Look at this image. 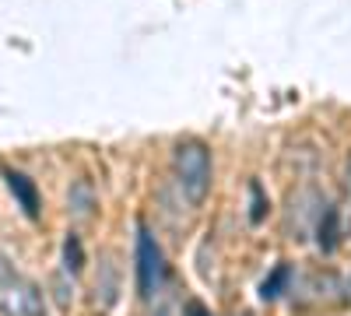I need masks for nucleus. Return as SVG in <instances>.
Wrapping results in <instances>:
<instances>
[{"label": "nucleus", "instance_id": "nucleus-1", "mask_svg": "<svg viewBox=\"0 0 351 316\" xmlns=\"http://www.w3.org/2000/svg\"><path fill=\"white\" fill-rule=\"evenodd\" d=\"M176 183H180L183 197L190 200V204H204V197H208L211 190V151L204 141L190 137V141H180L176 145Z\"/></svg>", "mask_w": 351, "mask_h": 316}, {"label": "nucleus", "instance_id": "nucleus-2", "mask_svg": "<svg viewBox=\"0 0 351 316\" xmlns=\"http://www.w3.org/2000/svg\"><path fill=\"white\" fill-rule=\"evenodd\" d=\"M0 313L4 316H43L46 302L32 281H25L8 256H0Z\"/></svg>", "mask_w": 351, "mask_h": 316}, {"label": "nucleus", "instance_id": "nucleus-3", "mask_svg": "<svg viewBox=\"0 0 351 316\" xmlns=\"http://www.w3.org/2000/svg\"><path fill=\"white\" fill-rule=\"evenodd\" d=\"M162 278H165V256H162L155 236L144 225H137V292L144 299H152Z\"/></svg>", "mask_w": 351, "mask_h": 316}, {"label": "nucleus", "instance_id": "nucleus-4", "mask_svg": "<svg viewBox=\"0 0 351 316\" xmlns=\"http://www.w3.org/2000/svg\"><path fill=\"white\" fill-rule=\"evenodd\" d=\"M4 180H8V190L14 193V200H18V208L28 215V218H39V211H43V197H39V186L25 176V172H14V169H8L4 172Z\"/></svg>", "mask_w": 351, "mask_h": 316}, {"label": "nucleus", "instance_id": "nucleus-5", "mask_svg": "<svg viewBox=\"0 0 351 316\" xmlns=\"http://www.w3.org/2000/svg\"><path fill=\"white\" fill-rule=\"evenodd\" d=\"M92 208H95V190H92V183H88V180L71 183V190H67V211H71L74 218H88V215H92Z\"/></svg>", "mask_w": 351, "mask_h": 316}, {"label": "nucleus", "instance_id": "nucleus-6", "mask_svg": "<svg viewBox=\"0 0 351 316\" xmlns=\"http://www.w3.org/2000/svg\"><path fill=\"white\" fill-rule=\"evenodd\" d=\"M288 281H291V267H288V264H278L267 278H263V284H260V299H263V302H274V299L288 289Z\"/></svg>", "mask_w": 351, "mask_h": 316}, {"label": "nucleus", "instance_id": "nucleus-7", "mask_svg": "<svg viewBox=\"0 0 351 316\" xmlns=\"http://www.w3.org/2000/svg\"><path fill=\"white\" fill-rule=\"evenodd\" d=\"M337 208H327L324 211V218H319V246H324L327 253L337 246V232H341V228H337Z\"/></svg>", "mask_w": 351, "mask_h": 316}, {"label": "nucleus", "instance_id": "nucleus-8", "mask_svg": "<svg viewBox=\"0 0 351 316\" xmlns=\"http://www.w3.org/2000/svg\"><path fill=\"white\" fill-rule=\"evenodd\" d=\"M64 264H67L71 274H77V271L84 267V246H81V239H77L74 232L64 239Z\"/></svg>", "mask_w": 351, "mask_h": 316}, {"label": "nucleus", "instance_id": "nucleus-9", "mask_svg": "<svg viewBox=\"0 0 351 316\" xmlns=\"http://www.w3.org/2000/svg\"><path fill=\"white\" fill-rule=\"evenodd\" d=\"M102 274H106V284H102V302H106V306H112V302H116V267L106 260V264H102Z\"/></svg>", "mask_w": 351, "mask_h": 316}, {"label": "nucleus", "instance_id": "nucleus-10", "mask_svg": "<svg viewBox=\"0 0 351 316\" xmlns=\"http://www.w3.org/2000/svg\"><path fill=\"white\" fill-rule=\"evenodd\" d=\"M250 193H253V211H250V221H260V218H263V208H267V204H263V193H260V186H256V183L250 186Z\"/></svg>", "mask_w": 351, "mask_h": 316}, {"label": "nucleus", "instance_id": "nucleus-11", "mask_svg": "<svg viewBox=\"0 0 351 316\" xmlns=\"http://www.w3.org/2000/svg\"><path fill=\"white\" fill-rule=\"evenodd\" d=\"M183 313H186V316H211V313L204 309L200 302H186V306H183Z\"/></svg>", "mask_w": 351, "mask_h": 316}]
</instances>
